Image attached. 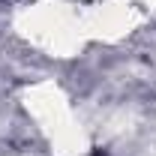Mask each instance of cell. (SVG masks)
Returning a JSON list of instances; mask_svg holds the SVG:
<instances>
[{"label": "cell", "instance_id": "obj_1", "mask_svg": "<svg viewBox=\"0 0 156 156\" xmlns=\"http://www.w3.org/2000/svg\"><path fill=\"white\" fill-rule=\"evenodd\" d=\"M93 156H105V153H102V150H99V153H93Z\"/></svg>", "mask_w": 156, "mask_h": 156}]
</instances>
